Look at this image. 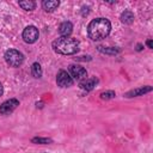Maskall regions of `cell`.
Returning <instances> with one entry per match:
<instances>
[{
  "instance_id": "4fadbf2b",
  "label": "cell",
  "mask_w": 153,
  "mask_h": 153,
  "mask_svg": "<svg viewBox=\"0 0 153 153\" xmlns=\"http://www.w3.org/2000/svg\"><path fill=\"white\" fill-rule=\"evenodd\" d=\"M19 6L25 11H32L36 7V2L32 0H24V1H19Z\"/></svg>"
},
{
  "instance_id": "e0dca14e",
  "label": "cell",
  "mask_w": 153,
  "mask_h": 153,
  "mask_svg": "<svg viewBox=\"0 0 153 153\" xmlns=\"http://www.w3.org/2000/svg\"><path fill=\"white\" fill-rule=\"evenodd\" d=\"M115 92L114 91H105V92H102L100 93V98L102 99H105V100H108V99H112V98H115Z\"/></svg>"
},
{
  "instance_id": "277c9868",
  "label": "cell",
  "mask_w": 153,
  "mask_h": 153,
  "mask_svg": "<svg viewBox=\"0 0 153 153\" xmlns=\"http://www.w3.org/2000/svg\"><path fill=\"white\" fill-rule=\"evenodd\" d=\"M38 35H39L38 29L33 25H29L23 31V39L26 43H35L38 39Z\"/></svg>"
},
{
  "instance_id": "52a82bcc",
  "label": "cell",
  "mask_w": 153,
  "mask_h": 153,
  "mask_svg": "<svg viewBox=\"0 0 153 153\" xmlns=\"http://www.w3.org/2000/svg\"><path fill=\"white\" fill-rule=\"evenodd\" d=\"M18 105H19V102H18L17 99H14V98L8 99V100L4 102V103L0 105V112H1L2 115H8V114H11Z\"/></svg>"
},
{
  "instance_id": "7a4b0ae2",
  "label": "cell",
  "mask_w": 153,
  "mask_h": 153,
  "mask_svg": "<svg viewBox=\"0 0 153 153\" xmlns=\"http://www.w3.org/2000/svg\"><path fill=\"white\" fill-rule=\"evenodd\" d=\"M53 49L57 54L73 55L79 50V41L73 37H60L53 42Z\"/></svg>"
},
{
  "instance_id": "ffe728a7",
  "label": "cell",
  "mask_w": 153,
  "mask_h": 153,
  "mask_svg": "<svg viewBox=\"0 0 153 153\" xmlns=\"http://www.w3.org/2000/svg\"><path fill=\"white\" fill-rule=\"evenodd\" d=\"M2 93H4V87H2V85H1V82H0V97L2 96Z\"/></svg>"
},
{
  "instance_id": "9c48e42d",
  "label": "cell",
  "mask_w": 153,
  "mask_h": 153,
  "mask_svg": "<svg viewBox=\"0 0 153 153\" xmlns=\"http://www.w3.org/2000/svg\"><path fill=\"white\" fill-rule=\"evenodd\" d=\"M72 31H73V25L71 22H63L59 27V32L62 37H69Z\"/></svg>"
},
{
  "instance_id": "ac0fdd59",
  "label": "cell",
  "mask_w": 153,
  "mask_h": 153,
  "mask_svg": "<svg viewBox=\"0 0 153 153\" xmlns=\"http://www.w3.org/2000/svg\"><path fill=\"white\" fill-rule=\"evenodd\" d=\"M146 44H147V47L148 48H153V42H152V39H147V42H146Z\"/></svg>"
},
{
  "instance_id": "5b68a950",
  "label": "cell",
  "mask_w": 153,
  "mask_h": 153,
  "mask_svg": "<svg viewBox=\"0 0 153 153\" xmlns=\"http://www.w3.org/2000/svg\"><path fill=\"white\" fill-rule=\"evenodd\" d=\"M56 82L60 87H69L73 85V78L66 71H60L56 76Z\"/></svg>"
},
{
  "instance_id": "8fae6325",
  "label": "cell",
  "mask_w": 153,
  "mask_h": 153,
  "mask_svg": "<svg viewBox=\"0 0 153 153\" xmlns=\"http://www.w3.org/2000/svg\"><path fill=\"white\" fill-rule=\"evenodd\" d=\"M59 5H60V2L56 0H44L42 2V6L47 12H53L54 10H56L59 7Z\"/></svg>"
},
{
  "instance_id": "3957f363",
  "label": "cell",
  "mask_w": 153,
  "mask_h": 153,
  "mask_svg": "<svg viewBox=\"0 0 153 153\" xmlns=\"http://www.w3.org/2000/svg\"><path fill=\"white\" fill-rule=\"evenodd\" d=\"M5 60L11 67H19L24 61V55L16 49H8L5 53Z\"/></svg>"
},
{
  "instance_id": "2e32d148",
  "label": "cell",
  "mask_w": 153,
  "mask_h": 153,
  "mask_svg": "<svg viewBox=\"0 0 153 153\" xmlns=\"http://www.w3.org/2000/svg\"><path fill=\"white\" fill-rule=\"evenodd\" d=\"M98 50L104 53V54H109V55H116L117 53H120V49L117 48H103V47H98Z\"/></svg>"
},
{
  "instance_id": "9a60e30c",
  "label": "cell",
  "mask_w": 153,
  "mask_h": 153,
  "mask_svg": "<svg viewBox=\"0 0 153 153\" xmlns=\"http://www.w3.org/2000/svg\"><path fill=\"white\" fill-rule=\"evenodd\" d=\"M32 143H39V145H48V143H51L53 140L49 139V137H33L31 140Z\"/></svg>"
},
{
  "instance_id": "ba28073f",
  "label": "cell",
  "mask_w": 153,
  "mask_h": 153,
  "mask_svg": "<svg viewBox=\"0 0 153 153\" xmlns=\"http://www.w3.org/2000/svg\"><path fill=\"white\" fill-rule=\"evenodd\" d=\"M152 91V86H141V87H137V88H134V90H130L128 91L124 97H137V96H143L145 93H148Z\"/></svg>"
},
{
  "instance_id": "6da1fadb",
  "label": "cell",
  "mask_w": 153,
  "mask_h": 153,
  "mask_svg": "<svg viewBox=\"0 0 153 153\" xmlns=\"http://www.w3.org/2000/svg\"><path fill=\"white\" fill-rule=\"evenodd\" d=\"M111 30V24L106 18H96L87 26V35L92 41L104 39Z\"/></svg>"
},
{
  "instance_id": "d6986e66",
  "label": "cell",
  "mask_w": 153,
  "mask_h": 153,
  "mask_svg": "<svg viewBox=\"0 0 153 153\" xmlns=\"http://www.w3.org/2000/svg\"><path fill=\"white\" fill-rule=\"evenodd\" d=\"M142 47H143L142 44H137V45H136V50H137V51H140V50H142Z\"/></svg>"
},
{
  "instance_id": "5bb4252c",
  "label": "cell",
  "mask_w": 153,
  "mask_h": 153,
  "mask_svg": "<svg viewBox=\"0 0 153 153\" xmlns=\"http://www.w3.org/2000/svg\"><path fill=\"white\" fill-rule=\"evenodd\" d=\"M31 73L35 78H41L42 76V68H41V65L38 62H35L32 63L31 66Z\"/></svg>"
},
{
  "instance_id": "30bf717a",
  "label": "cell",
  "mask_w": 153,
  "mask_h": 153,
  "mask_svg": "<svg viewBox=\"0 0 153 153\" xmlns=\"http://www.w3.org/2000/svg\"><path fill=\"white\" fill-rule=\"evenodd\" d=\"M97 82H98V80L96 78H86L80 81V87L85 91H91L96 86Z\"/></svg>"
},
{
  "instance_id": "7c38bea8",
  "label": "cell",
  "mask_w": 153,
  "mask_h": 153,
  "mask_svg": "<svg viewBox=\"0 0 153 153\" xmlns=\"http://www.w3.org/2000/svg\"><path fill=\"white\" fill-rule=\"evenodd\" d=\"M121 22L124 24H131L134 22V13L131 11L126 10L124 12H122L121 14Z\"/></svg>"
},
{
  "instance_id": "8992f818",
  "label": "cell",
  "mask_w": 153,
  "mask_h": 153,
  "mask_svg": "<svg viewBox=\"0 0 153 153\" xmlns=\"http://www.w3.org/2000/svg\"><path fill=\"white\" fill-rule=\"evenodd\" d=\"M69 73L71 76L74 78L75 80H84L87 76V72L84 67L79 66V65H72L69 66Z\"/></svg>"
}]
</instances>
